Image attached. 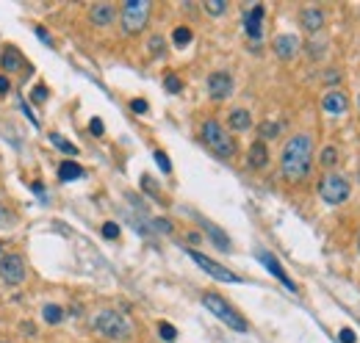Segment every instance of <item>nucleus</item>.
I'll list each match as a JSON object with an SVG mask.
<instances>
[{
	"instance_id": "nucleus-4",
	"label": "nucleus",
	"mask_w": 360,
	"mask_h": 343,
	"mask_svg": "<svg viewBox=\"0 0 360 343\" xmlns=\"http://www.w3.org/2000/svg\"><path fill=\"white\" fill-rule=\"evenodd\" d=\"M150 14H152V6L147 3V0H128V3H122V9H119L122 31L128 37L141 34L147 28V23H150Z\"/></svg>"
},
{
	"instance_id": "nucleus-31",
	"label": "nucleus",
	"mask_w": 360,
	"mask_h": 343,
	"mask_svg": "<svg viewBox=\"0 0 360 343\" xmlns=\"http://www.w3.org/2000/svg\"><path fill=\"white\" fill-rule=\"evenodd\" d=\"M150 53H152V56H161V53H163V37H152V39H150Z\"/></svg>"
},
{
	"instance_id": "nucleus-13",
	"label": "nucleus",
	"mask_w": 360,
	"mask_h": 343,
	"mask_svg": "<svg viewBox=\"0 0 360 343\" xmlns=\"http://www.w3.org/2000/svg\"><path fill=\"white\" fill-rule=\"evenodd\" d=\"M272 48H274V53H277V59H283V61H288V59H294V56L299 53V48H302V42H299V37H294V34H283V37H277V39L272 42Z\"/></svg>"
},
{
	"instance_id": "nucleus-14",
	"label": "nucleus",
	"mask_w": 360,
	"mask_h": 343,
	"mask_svg": "<svg viewBox=\"0 0 360 343\" xmlns=\"http://www.w3.org/2000/svg\"><path fill=\"white\" fill-rule=\"evenodd\" d=\"M263 14H266V9L263 6H252L247 14H244V31H247V37L250 39H261V34H263Z\"/></svg>"
},
{
	"instance_id": "nucleus-40",
	"label": "nucleus",
	"mask_w": 360,
	"mask_h": 343,
	"mask_svg": "<svg viewBox=\"0 0 360 343\" xmlns=\"http://www.w3.org/2000/svg\"><path fill=\"white\" fill-rule=\"evenodd\" d=\"M324 81H330V83H335V81H338V72H330V75H324Z\"/></svg>"
},
{
	"instance_id": "nucleus-38",
	"label": "nucleus",
	"mask_w": 360,
	"mask_h": 343,
	"mask_svg": "<svg viewBox=\"0 0 360 343\" xmlns=\"http://www.w3.org/2000/svg\"><path fill=\"white\" fill-rule=\"evenodd\" d=\"M9 86H12L9 78H6V75H0V94H9Z\"/></svg>"
},
{
	"instance_id": "nucleus-35",
	"label": "nucleus",
	"mask_w": 360,
	"mask_h": 343,
	"mask_svg": "<svg viewBox=\"0 0 360 343\" xmlns=\"http://www.w3.org/2000/svg\"><path fill=\"white\" fill-rule=\"evenodd\" d=\"M34 31H37V37H39V39H42V42H45V45H53V37H50V34H48V31H45V28H42V25H37V28H34Z\"/></svg>"
},
{
	"instance_id": "nucleus-21",
	"label": "nucleus",
	"mask_w": 360,
	"mask_h": 343,
	"mask_svg": "<svg viewBox=\"0 0 360 343\" xmlns=\"http://www.w3.org/2000/svg\"><path fill=\"white\" fill-rule=\"evenodd\" d=\"M50 144L56 147V149H61V152H67V155H78V147L72 144V141H67L61 133H50Z\"/></svg>"
},
{
	"instance_id": "nucleus-3",
	"label": "nucleus",
	"mask_w": 360,
	"mask_h": 343,
	"mask_svg": "<svg viewBox=\"0 0 360 343\" xmlns=\"http://www.w3.org/2000/svg\"><path fill=\"white\" fill-rule=\"evenodd\" d=\"M92 324H94V329H97L103 337H108V340H128V337L133 335V324L128 321V315H122V313H117V310H100Z\"/></svg>"
},
{
	"instance_id": "nucleus-9",
	"label": "nucleus",
	"mask_w": 360,
	"mask_h": 343,
	"mask_svg": "<svg viewBox=\"0 0 360 343\" xmlns=\"http://www.w3.org/2000/svg\"><path fill=\"white\" fill-rule=\"evenodd\" d=\"M208 94L214 97V100H228L230 94H233V75L230 72H211L208 75Z\"/></svg>"
},
{
	"instance_id": "nucleus-5",
	"label": "nucleus",
	"mask_w": 360,
	"mask_h": 343,
	"mask_svg": "<svg viewBox=\"0 0 360 343\" xmlns=\"http://www.w3.org/2000/svg\"><path fill=\"white\" fill-rule=\"evenodd\" d=\"M352 194V183L338 175V172H327V175L319 180V197L324 205H343Z\"/></svg>"
},
{
	"instance_id": "nucleus-11",
	"label": "nucleus",
	"mask_w": 360,
	"mask_h": 343,
	"mask_svg": "<svg viewBox=\"0 0 360 343\" xmlns=\"http://www.w3.org/2000/svg\"><path fill=\"white\" fill-rule=\"evenodd\" d=\"M117 17H119V9H117L114 3H94V6L89 9V23L97 25V28H108V25H114Z\"/></svg>"
},
{
	"instance_id": "nucleus-18",
	"label": "nucleus",
	"mask_w": 360,
	"mask_h": 343,
	"mask_svg": "<svg viewBox=\"0 0 360 343\" xmlns=\"http://www.w3.org/2000/svg\"><path fill=\"white\" fill-rule=\"evenodd\" d=\"M78 178H83V169H81L75 160H61V163H59V180L72 183V180H78Z\"/></svg>"
},
{
	"instance_id": "nucleus-20",
	"label": "nucleus",
	"mask_w": 360,
	"mask_h": 343,
	"mask_svg": "<svg viewBox=\"0 0 360 343\" xmlns=\"http://www.w3.org/2000/svg\"><path fill=\"white\" fill-rule=\"evenodd\" d=\"M0 64H3V70H9V72L20 70V67H23V56H20V50H17V48H6L3 56H0Z\"/></svg>"
},
{
	"instance_id": "nucleus-27",
	"label": "nucleus",
	"mask_w": 360,
	"mask_h": 343,
	"mask_svg": "<svg viewBox=\"0 0 360 343\" xmlns=\"http://www.w3.org/2000/svg\"><path fill=\"white\" fill-rule=\"evenodd\" d=\"M158 332H161V337H163L166 343H174V340H177V329H174L172 324H166V321L158 324Z\"/></svg>"
},
{
	"instance_id": "nucleus-45",
	"label": "nucleus",
	"mask_w": 360,
	"mask_h": 343,
	"mask_svg": "<svg viewBox=\"0 0 360 343\" xmlns=\"http://www.w3.org/2000/svg\"><path fill=\"white\" fill-rule=\"evenodd\" d=\"M357 103H360V100H357Z\"/></svg>"
},
{
	"instance_id": "nucleus-30",
	"label": "nucleus",
	"mask_w": 360,
	"mask_h": 343,
	"mask_svg": "<svg viewBox=\"0 0 360 343\" xmlns=\"http://www.w3.org/2000/svg\"><path fill=\"white\" fill-rule=\"evenodd\" d=\"M103 236H106V238H111V241H114V238H119V225L106 222V225H103Z\"/></svg>"
},
{
	"instance_id": "nucleus-29",
	"label": "nucleus",
	"mask_w": 360,
	"mask_h": 343,
	"mask_svg": "<svg viewBox=\"0 0 360 343\" xmlns=\"http://www.w3.org/2000/svg\"><path fill=\"white\" fill-rule=\"evenodd\" d=\"M163 86H166L169 92H180V89H183V83H180L177 75H166V78H163Z\"/></svg>"
},
{
	"instance_id": "nucleus-2",
	"label": "nucleus",
	"mask_w": 360,
	"mask_h": 343,
	"mask_svg": "<svg viewBox=\"0 0 360 343\" xmlns=\"http://www.w3.org/2000/svg\"><path fill=\"white\" fill-rule=\"evenodd\" d=\"M200 133H203V141L208 144V149L217 152L219 158L230 160V158L236 155V138L230 136V130H228L222 122H217V119H206L203 127H200Z\"/></svg>"
},
{
	"instance_id": "nucleus-26",
	"label": "nucleus",
	"mask_w": 360,
	"mask_h": 343,
	"mask_svg": "<svg viewBox=\"0 0 360 343\" xmlns=\"http://www.w3.org/2000/svg\"><path fill=\"white\" fill-rule=\"evenodd\" d=\"M206 12H208L211 17H222V14L228 12V3H225V0H208V3H206Z\"/></svg>"
},
{
	"instance_id": "nucleus-24",
	"label": "nucleus",
	"mask_w": 360,
	"mask_h": 343,
	"mask_svg": "<svg viewBox=\"0 0 360 343\" xmlns=\"http://www.w3.org/2000/svg\"><path fill=\"white\" fill-rule=\"evenodd\" d=\"M192 39H194V34H192V28H186V25L174 28V34H172V42H174L177 48H186Z\"/></svg>"
},
{
	"instance_id": "nucleus-33",
	"label": "nucleus",
	"mask_w": 360,
	"mask_h": 343,
	"mask_svg": "<svg viewBox=\"0 0 360 343\" xmlns=\"http://www.w3.org/2000/svg\"><path fill=\"white\" fill-rule=\"evenodd\" d=\"M357 340V335H354V329H349V326H343L341 329V343H354Z\"/></svg>"
},
{
	"instance_id": "nucleus-32",
	"label": "nucleus",
	"mask_w": 360,
	"mask_h": 343,
	"mask_svg": "<svg viewBox=\"0 0 360 343\" xmlns=\"http://www.w3.org/2000/svg\"><path fill=\"white\" fill-rule=\"evenodd\" d=\"M31 97H34L37 103H45V100H48V86H45V83H39V86H34V92H31Z\"/></svg>"
},
{
	"instance_id": "nucleus-28",
	"label": "nucleus",
	"mask_w": 360,
	"mask_h": 343,
	"mask_svg": "<svg viewBox=\"0 0 360 343\" xmlns=\"http://www.w3.org/2000/svg\"><path fill=\"white\" fill-rule=\"evenodd\" d=\"M155 163L161 166L163 175H169V172H172V163H169V158H166V152H163V149H155Z\"/></svg>"
},
{
	"instance_id": "nucleus-16",
	"label": "nucleus",
	"mask_w": 360,
	"mask_h": 343,
	"mask_svg": "<svg viewBox=\"0 0 360 343\" xmlns=\"http://www.w3.org/2000/svg\"><path fill=\"white\" fill-rule=\"evenodd\" d=\"M250 158H247V163L252 166V169H263L266 163H269V147H266V141H252V147H250V152H247Z\"/></svg>"
},
{
	"instance_id": "nucleus-23",
	"label": "nucleus",
	"mask_w": 360,
	"mask_h": 343,
	"mask_svg": "<svg viewBox=\"0 0 360 343\" xmlns=\"http://www.w3.org/2000/svg\"><path fill=\"white\" fill-rule=\"evenodd\" d=\"M42 318H45L48 324H61V321H64V307H61V304H45Z\"/></svg>"
},
{
	"instance_id": "nucleus-17",
	"label": "nucleus",
	"mask_w": 360,
	"mask_h": 343,
	"mask_svg": "<svg viewBox=\"0 0 360 343\" xmlns=\"http://www.w3.org/2000/svg\"><path fill=\"white\" fill-rule=\"evenodd\" d=\"M228 122H230V130H250L252 127V114L247 108H233Z\"/></svg>"
},
{
	"instance_id": "nucleus-19",
	"label": "nucleus",
	"mask_w": 360,
	"mask_h": 343,
	"mask_svg": "<svg viewBox=\"0 0 360 343\" xmlns=\"http://www.w3.org/2000/svg\"><path fill=\"white\" fill-rule=\"evenodd\" d=\"M203 230L208 233V238H211V241H214V244H217L222 252H230V238H228V236H225V233H222L217 225H211V222H203Z\"/></svg>"
},
{
	"instance_id": "nucleus-25",
	"label": "nucleus",
	"mask_w": 360,
	"mask_h": 343,
	"mask_svg": "<svg viewBox=\"0 0 360 343\" xmlns=\"http://www.w3.org/2000/svg\"><path fill=\"white\" fill-rule=\"evenodd\" d=\"M258 133H261V141H269V138L280 136V125H277V122H261Z\"/></svg>"
},
{
	"instance_id": "nucleus-37",
	"label": "nucleus",
	"mask_w": 360,
	"mask_h": 343,
	"mask_svg": "<svg viewBox=\"0 0 360 343\" xmlns=\"http://www.w3.org/2000/svg\"><path fill=\"white\" fill-rule=\"evenodd\" d=\"M20 105H23V111H26V116L31 119V125H39V119H37V116L31 114V108H28V103H26V100H20Z\"/></svg>"
},
{
	"instance_id": "nucleus-1",
	"label": "nucleus",
	"mask_w": 360,
	"mask_h": 343,
	"mask_svg": "<svg viewBox=\"0 0 360 343\" xmlns=\"http://www.w3.org/2000/svg\"><path fill=\"white\" fill-rule=\"evenodd\" d=\"M313 166V136L310 133H294L280 152V172L288 183H299L310 175Z\"/></svg>"
},
{
	"instance_id": "nucleus-44",
	"label": "nucleus",
	"mask_w": 360,
	"mask_h": 343,
	"mask_svg": "<svg viewBox=\"0 0 360 343\" xmlns=\"http://www.w3.org/2000/svg\"><path fill=\"white\" fill-rule=\"evenodd\" d=\"M0 343H6V340H0Z\"/></svg>"
},
{
	"instance_id": "nucleus-36",
	"label": "nucleus",
	"mask_w": 360,
	"mask_h": 343,
	"mask_svg": "<svg viewBox=\"0 0 360 343\" xmlns=\"http://www.w3.org/2000/svg\"><path fill=\"white\" fill-rule=\"evenodd\" d=\"M89 130H92L94 136H103V122H100V119H92V122H89Z\"/></svg>"
},
{
	"instance_id": "nucleus-10",
	"label": "nucleus",
	"mask_w": 360,
	"mask_h": 343,
	"mask_svg": "<svg viewBox=\"0 0 360 343\" xmlns=\"http://www.w3.org/2000/svg\"><path fill=\"white\" fill-rule=\"evenodd\" d=\"M321 108H324L327 116H343L349 111V97L341 89H330L321 97Z\"/></svg>"
},
{
	"instance_id": "nucleus-34",
	"label": "nucleus",
	"mask_w": 360,
	"mask_h": 343,
	"mask_svg": "<svg viewBox=\"0 0 360 343\" xmlns=\"http://www.w3.org/2000/svg\"><path fill=\"white\" fill-rule=\"evenodd\" d=\"M130 108H133L136 114H147V108H150V105H147V100H139V97H136V100L130 103Z\"/></svg>"
},
{
	"instance_id": "nucleus-12",
	"label": "nucleus",
	"mask_w": 360,
	"mask_h": 343,
	"mask_svg": "<svg viewBox=\"0 0 360 343\" xmlns=\"http://www.w3.org/2000/svg\"><path fill=\"white\" fill-rule=\"evenodd\" d=\"M255 258H258V260H261V263H263V266L269 269V274H272V277H277V280H280V282H283V285H286L288 291H297L294 280H291V277L286 274V269L280 266V260H277V258H274L272 252H266V249H258V252H255Z\"/></svg>"
},
{
	"instance_id": "nucleus-6",
	"label": "nucleus",
	"mask_w": 360,
	"mask_h": 343,
	"mask_svg": "<svg viewBox=\"0 0 360 343\" xmlns=\"http://www.w3.org/2000/svg\"><path fill=\"white\" fill-rule=\"evenodd\" d=\"M203 304L208 307V313H214L222 324H228L230 329H236V332H247V321L236 313V307L225 299V296H219V293H203Z\"/></svg>"
},
{
	"instance_id": "nucleus-22",
	"label": "nucleus",
	"mask_w": 360,
	"mask_h": 343,
	"mask_svg": "<svg viewBox=\"0 0 360 343\" xmlns=\"http://www.w3.org/2000/svg\"><path fill=\"white\" fill-rule=\"evenodd\" d=\"M335 163H338V149H335V147H324V149L319 152V166L330 172Z\"/></svg>"
},
{
	"instance_id": "nucleus-7",
	"label": "nucleus",
	"mask_w": 360,
	"mask_h": 343,
	"mask_svg": "<svg viewBox=\"0 0 360 343\" xmlns=\"http://www.w3.org/2000/svg\"><path fill=\"white\" fill-rule=\"evenodd\" d=\"M189 252V258L208 274V277H214V280H219V282H241V277L239 274H233L230 269H225L222 263H217V260H211L208 255H203V252H194V249H186Z\"/></svg>"
},
{
	"instance_id": "nucleus-15",
	"label": "nucleus",
	"mask_w": 360,
	"mask_h": 343,
	"mask_svg": "<svg viewBox=\"0 0 360 343\" xmlns=\"http://www.w3.org/2000/svg\"><path fill=\"white\" fill-rule=\"evenodd\" d=\"M299 23H302V28L308 31V34H319L321 28H324V23H327V17H324V12L321 9H305L302 14H299Z\"/></svg>"
},
{
	"instance_id": "nucleus-43",
	"label": "nucleus",
	"mask_w": 360,
	"mask_h": 343,
	"mask_svg": "<svg viewBox=\"0 0 360 343\" xmlns=\"http://www.w3.org/2000/svg\"><path fill=\"white\" fill-rule=\"evenodd\" d=\"M0 249H3V244H0Z\"/></svg>"
},
{
	"instance_id": "nucleus-41",
	"label": "nucleus",
	"mask_w": 360,
	"mask_h": 343,
	"mask_svg": "<svg viewBox=\"0 0 360 343\" xmlns=\"http://www.w3.org/2000/svg\"><path fill=\"white\" fill-rule=\"evenodd\" d=\"M357 252H360V236H357Z\"/></svg>"
},
{
	"instance_id": "nucleus-42",
	"label": "nucleus",
	"mask_w": 360,
	"mask_h": 343,
	"mask_svg": "<svg viewBox=\"0 0 360 343\" xmlns=\"http://www.w3.org/2000/svg\"><path fill=\"white\" fill-rule=\"evenodd\" d=\"M357 183H360V172H357Z\"/></svg>"
},
{
	"instance_id": "nucleus-8",
	"label": "nucleus",
	"mask_w": 360,
	"mask_h": 343,
	"mask_svg": "<svg viewBox=\"0 0 360 343\" xmlns=\"http://www.w3.org/2000/svg\"><path fill=\"white\" fill-rule=\"evenodd\" d=\"M0 280L6 285H20L26 280V260L17 252H9L0 258Z\"/></svg>"
},
{
	"instance_id": "nucleus-39",
	"label": "nucleus",
	"mask_w": 360,
	"mask_h": 343,
	"mask_svg": "<svg viewBox=\"0 0 360 343\" xmlns=\"http://www.w3.org/2000/svg\"><path fill=\"white\" fill-rule=\"evenodd\" d=\"M155 227H158V230H163V233H169V230H172V227H169V222H163V219H155Z\"/></svg>"
}]
</instances>
